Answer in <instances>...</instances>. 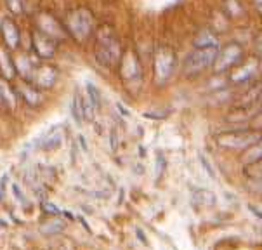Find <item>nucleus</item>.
<instances>
[{
  "label": "nucleus",
  "instance_id": "1",
  "mask_svg": "<svg viewBox=\"0 0 262 250\" xmlns=\"http://www.w3.org/2000/svg\"><path fill=\"white\" fill-rule=\"evenodd\" d=\"M215 54H217V47L215 46H207V47H202L198 49L196 52H193L188 61L184 65V70L188 73H196V71H202L205 70L208 65H212V61L215 59Z\"/></svg>",
  "mask_w": 262,
  "mask_h": 250
},
{
  "label": "nucleus",
  "instance_id": "4",
  "mask_svg": "<svg viewBox=\"0 0 262 250\" xmlns=\"http://www.w3.org/2000/svg\"><path fill=\"white\" fill-rule=\"evenodd\" d=\"M73 117H75V120L80 123L82 122V115H83V110H82V101H80V96L77 94V96L73 97Z\"/></svg>",
  "mask_w": 262,
  "mask_h": 250
},
{
  "label": "nucleus",
  "instance_id": "2",
  "mask_svg": "<svg viewBox=\"0 0 262 250\" xmlns=\"http://www.w3.org/2000/svg\"><path fill=\"white\" fill-rule=\"evenodd\" d=\"M64 222L63 221H52L49 222L47 226H42L40 227V231H42L43 235H54V233H59L61 230H64Z\"/></svg>",
  "mask_w": 262,
  "mask_h": 250
},
{
  "label": "nucleus",
  "instance_id": "5",
  "mask_svg": "<svg viewBox=\"0 0 262 250\" xmlns=\"http://www.w3.org/2000/svg\"><path fill=\"white\" fill-rule=\"evenodd\" d=\"M202 162H203V165H205V169H207V172L210 174V176H214V171L210 169V165H208V162L205 160V156H202Z\"/></svg>",
  "mask_w": 262,
  "mask_h": 250
},
{
  "label": "nucleus",
  "instance_id": "6",
  "mask_svg": "<svg viewBox=\"0 0 262 250\" xmlns=\"http://www.w3.org/2000/svg\"><path fill=\"white\" fill-rule=\"evenodd\" d=\"M137 235H139V240H141V242H144V243H146V238H144L143 231H141V230H137Z\"/></svg>",
  "mask_w": 262,
  "mask_h": 250
},
{
  "label": "nucleus",
  "instance_id": "3",
  "mask_svg": "<svg viewBox=\"0 0 262 250\" xmlns=\"http://www.w3.org/2000/svg\"><path fill=\"white\" fill-rule=\"evenodd\" d=\"M87 92H89V101L92 102V106H94L96 110H99L101 108V96H99V92H97V89L89 84Z\"/></svg>",
  "mask_w": 262,
  "mask_h": 250
}]
</instances>
